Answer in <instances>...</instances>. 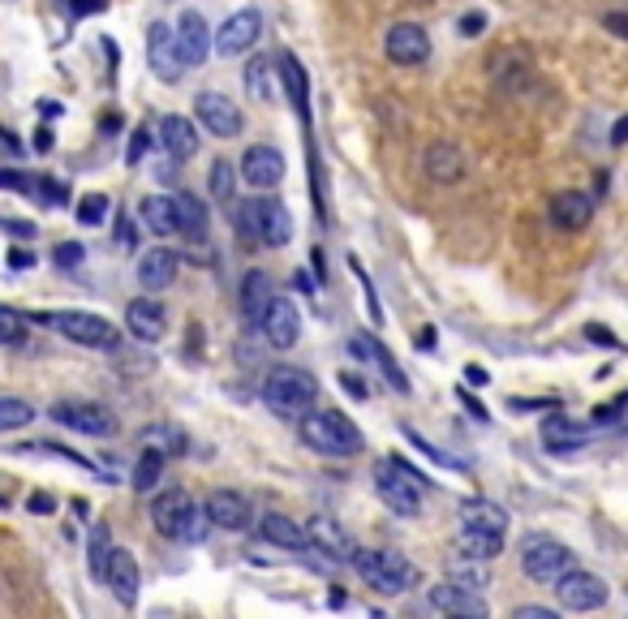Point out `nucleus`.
Instances as JSON below:
<instances>
[{
    "label": "nucleus",
    "mask_w": 628,
    "mask_h": 619,
    "mask_svg": "<svg viewBox=\"0 0 628 619\" xmlns=\"http://www.w3.org/2000/svg\"><path fill=\"white\" fill-rule=\"evenodd\" d=\"M298 435H302V443L311 452L327 457V461H349V457H358L367 448L362 430L340 409H314L311 405L306 413H298Z\"/></svg>",
    "instance_id": "f257e3e1"
},
{
    "label": "nucleus",
    "mask_w": 628,
    "mask_h": 619,
    "mask_svg": "<svg viewBox=\"0 0 628 619\" xmlns=\"http://www.w3.org/2000/svg\"><path fill=\"white\" fill-rule=\"evenodd\" d=\"M262 405L280 417H298L318 401V379L302 365H271L262 379Z\"/></svg>",
    "instance_id": "f03ea898"
},
{
    "label": "nucleus",
    "mask_w": 628,
    "mask_h": 619,
    "mask_svg": "<svg viewBox=\"0 0 628 619\" xmlns=\"http://www.w3.org/2000/svg\"><path fill=\"white\" fill-rule=\"evenodd\" d=\"M152 525L172 542H203L211 533V516L186 491H164L152 504Z\"/></svg>",
    "instance_id": "7ed1b4c3"
},
{
    "label": "nucleus",
    "mask_w": 628,
    "mask_h": 619,
    "mask_svg": "<svg viewBox=\"0 0 628 619\" xmlns=\"http://www.w3.org/2000/svg\"><path fill=\"white\" fill-rule=\"evenodd\" d=\"M370 477H374V491H379V499L392 508V516L414 520V516L422 513V491H426V482H422L418 469H410L401 457H383V461H374Z\"/></svg>",
    "instance_id": "20e7f679"
},
{
    "label": "nucleus",
    "mask_w": 628,
    "mask_h": 619,
    "mask_svg": "<svg viewBox=\"0 0 628 619\" xmlns=\"http://www.w3.org/2000/svg\"><path fill=\"white\" fill-rule=\"evenodd\" d=\"M237 228L259 241L267 250H280L293 241V220H289V206L280 199H250V203L237 206Z\"/></svg>",
    "instance_id": "39448f33"
},
{
    "label": "nucleus",
    "mask_w": 628,
    "mask_h": 619,
    "mask_svg": "<svg viewBox=\"0 0 628 619\" xmlns=\"http://www.w3.org/2000/svg\"><path fill=\"white\" fill-rule=\"evenodd\" d=\"M354 567H358V576L367 581L374 594H405L418 581L414 564L401 551H383V547H358Z\"/></svg>",
    "instance_id": "423d86ee"
},
{
    "label": "nucleus",
    "mask_w": 628,
    "mask_h": 619,
    "mask_svg": "<svg viewBox=\"0 0 628 619\" xmlns=\"http://www.w3.org/2000/svg\"><path fill=\"white\" fill-rule=\"evenodd\" d=\"M40 323L60 331L69 345H82V349H116L121 345V331L91 310H48V314H40Z\"/></svg>",
    "instance_id": "0eeeda50"
},
{
    "label": "nucleus",
    "mask_w": 628,
    "mask_h": 619,
    "mask_svg": "<svg viewBox=\"0 0 628 619\" xmlns=\"http://www.w3.org/2000/svg\"><path fill=\"white\" fill-rule=\"evenodd\" d=\"M522 567H525V576H529V581H538V585H556L564 572H573L576 567V555H573V547H564L560 538L538 533V538H525Z\"/></svg>",
    "instance_id": "6e6552de"
},
{
    "label": "nucleus",
    "mask_w": 628,
    "mask_h": 619,
    "mask_svg": "<svg viewBox=\"0 0 628 619\" xmlns=\"http://www.w3.org/2000/svg\"><path fill=\"white\" fill-rule=\"evenodd\" d=\"M556 598H560V607L564 611H576V616H585V611H598L607 598H612V589H607V581L598 576V572H585V567H573V572H564L556 585Z\"/></svg>",
    "instance_id": "1a4fd4ad"
},
{
    "label": "nucleus",
    "mask_w": 628,
    "mask_h": 619,
    "mask_svg": "<svg viewBox=\"0 0 628 619\" xmlns=\"http://www.w3.org/2000/svg\"><path fill=\"white\" fill-rule=\"evenodd\" d=\"M259 331L267 349H293L302 340V310L289 297H271L267 310L259 314Z\"/></svg>",
    "instance_id": "9d476101"
},
{
    "label": "nucleus",
    "mask_w": 628,
    "mask_h": 619,
    "mask_svg": "<svg viewBox=\"0 0 628 619\" xmlns=\"http://www.w3.org/2000/svg\"><path fill=\"white\" fill-rule=\"evenodd\" d=\"M53 421H60L65 430L91 435V439H108V435H116V417H112L104 405H91V401H56Z\"/></svg>",
    "instance_id": "9b49d317"
},
{
    "label": "nucleus",
    "mask_w": 628,
    "mask_h": 619,
    "mask_svg": "<svg viewBox=\"0 0 628 619\" xmlns=\"http://www.w3.org/2000/svg\"><path fill=\"white\" fill-rule=\"evenodd\" d=\"M383 52H388L392 65L414 69V65L430 60V35H426V26H418V22H392L388 35H383Z\"/></svg>",
    "instance_id": "f8f14e48"
},
{
    "label": "nucleus",
    "mask_w": 628,
    "mask_h": 619,
    "mask_svg": "<svg viewBox=\"0 0 628 619\" xmlns=\"http://www.w3.org/2000/svg\"><path fill=\"white\" fill-rule=\"evenodd\" d=\"M194 116H199V125L215 134V138H237L242 134V108L228 100V95H220V91H199L194 95Z\"/></svg>",
    "instance_id": "ddd939ff"
},
{
    "label": "nucleus",
    "mask_w": 628,
    "mask_h": 619,
    "mask_svg": "<svg viewBox=\"0 0 628 619\" xmlns=\"http://www.w3.org/2000/svg\"><path fill=\"white\" fill-rule=\"evenodd\" d=\"M259 35H262L259 9H237V13L211 35V48L220 52V56H242V52H250L259 44Z\"/></svg>",
    "instance_id": "4468645a"
},
{
    "label": "nucleus",
    "mask_w": 628,
    "mask_h": 619,
    "mask_svg": "<svg viewBox=\"0 0 628 619\" xmlns=\"http://www.w3.org/2000/svg\"><path fill=\"white\" fill-rule=\"evenodd\" d=\"M306 538H311V551L327 555L332 564H354V555H358V542L349 538V529L336 516H314L306 525Z\"/></svg>",
    "instance_id": "2eb2a0df"
},
{
    "label": "nucleus",
    "mask_w": 628,
    "mask_h": 619,
    "mask_svg": "<svg viewBox=\"0 0 628 619\" xmlns=\"http://www.w3.org/2000/svg\"><path fill=\"white\" fill-rule=\"evenodd\" d=\"M147 65H152V74H156L159 82H177L181 78V69H186V60H181V52H177V35H172V26L168 22H152L147 26Z\"/></svg>",
    "instance_id": "dca6fc26"
},
{
    "label": "nucleus",
    "mask_w": 628,
    "mask_h": 619,
    "mask_svg": "<svg viewBox=\"0 0 628 619\" xmlns=\"http://www.w3.org/2000/svg\"><path fill=\"white\" fill-rule=\"evenodd\" d=\"M100 581L112 589V598H116L121 607H134V603H138L143 572H138V560H134L125 547H112V551H108V564H104V576H100Z\"/></svg>",
    "instance_id": "f3484780"
},
{
    "label": "nucleus",
    "mask_w": 628,
    "mask_h": 619,
    "mask_svg": "<svg viewBox=\"0 0 628 619\" xmlns=\"http://www.w3.org/2000/svg\"><path fill=\"white\" fill-rule=\"evenodd\" d=\"M159 147L168 159H177V164H190L199 147H203V138H199V121H190V116H181V112H168L164 121H159Z\"/></svg>",
    "instance_id": "a211bd4d"
},
{
    "label": "nucleus",
    "mask_w": 628,
    "mask_h": 619,
    "mask_svg": "<svg viewBox=\"0 0 628 619\" xmlns=\"http://www.w3.org/2000/svg\"><path fill=\"white\" fill-rule=\"evenodd\" d=\"M125 327H130L134 340L156 345V340H164V331H168V310H164V302H156V293H143V297H134L125 306Z\"/></svg>",
    "instance_id": "6ab92c4d"
},
{
    "label": "nucleus",
    "mask_w": 628,
    "mask_h": 619,
    "mask_svg": "<svg viewBox=\"0 0 628 619\" xmlns=\"http://www.w3.org/2000/svg\"><path fill=\"white\" fill-rule=\"evenodd\" d=\"M349 353H354L358 361H370L374 370H383V379H388V387H392V392L410 396V379H405L401 361L388 353V345H379V336H370V331H358V336L349 340Z\"/></svg>",
    "instance_id": "aec40b11"
},
{
    "label": "nucleus",
    "mask_w": 628,
    "mask_h": 619,
    "mask_svg": "<svg viewBox=\"0 0 628 619\" xmlns=\"http://www.w3.org/2000/svg\"><path fill=\"white\" fill-rule=\"evenodd\" d=\"M426 603H430V611H439V616H470V619L486 616L482 594H478V589H466V585H457V581H439V585H430Z\"/></svg>",
    "instance_id": "412c9836"
},
{
    "label": "nucleus",
    "mask_w": 628,
    "mask_h": 619,
    "mask_svg": "<svg viewBox=\"0 0 628 619\" xmlns=\"http://www.w3.org/2000/svg\"><path fill=\"white\" fill-rule=\"evenodd\" d=\"M172 35H177V52H181L186 65H203L211 56V26L199 9H186V13L177 18Z\"/></svg>",
    "instance_id": "4be33fe9"
},
{
    "label": "nucleus",
    "mask_w": 628,
    "mask_h": 619,
    "mask_svg": "<svg viewBox=\"0 0 628 619\" xmlns=\"http://www.w3.org/2000/svg\"><path fill=\"white\" fill-rule=\"evenodd\" d=\"M203 508H208L211 525H220V529H233V533L255 525V504H250L242 491H211Z\"/></svg>",
    "instance_id": "5701e85b"
},
{
    "label": "nucleus",
    "mask_w": 628,
    "mask_h": 619,
    "mask_svg": "<svg viewBox=\"0 0 628 619\" xmlns=\"http://www.w3.org/2000/svg\"><path fill=\"white\" fill-rule=\"evenodd\" d=\"M242 177L255 190H276L284 181V155L276 151V147H267V143L250 147V151L242 155Z\"/></svg>",
    "instance_id": "b1692460"
},
{
    "label": "nucleus",
    "mask_w": 628,
    "mask_h": 619,
    "mask_svg": "<svg viewBox=\"0 0 628 619\" xmlns=\"http://www.w3.org/2000/svg\"><path fill=\"white\" fill-rule=\"evenodd\" d=\"M177 271H181V258L172 255V250H147V255L138 258V289L143 293H164V289H172L177 284Z\"/></svg>",
    "instance_id": "393cba45"
},
{
    "label": "nucleus",
    "mask_w": 628,
    "mask_h": 619,
    "mask_svg": "<svg viewBox=\"0 0 628 619\" xmlns=\"http://www.w3.org/2000/svg\"><path fill=\"white\" fill-rule=\"evenodd\" d=\"M259 538L280 547V551H293V555H306L311 551V538H306V525H298L293 516L284 513H267L259 520Z\"/></svg>",
    "instance_id": "a878e982"
},
{
    "label": "nucleus",
    "mask_w": 628,
    "mask_h": 619,
    "mask_svg": "<svg viewBox=\"0 0 628 619\" xmlns=\"http://www.w3.org/2000/svg\"><path fill=\"white\" fill-rule=\"evenodd\" d=\"M590 220H594V199H590V194L564 190V194L551 199V224H556V228L581 233V228H590Z\"/></svg>",
    "instance_id": "bb28decb"
},
{
    "label": "nucleus",
    "mask_w": 628,
    "mask_h": 619,
    "mask_svg": "<svg viewBox=\"0 0 628 619\" xmlns=\"http://www.w3.org/2000/svg\"><path fill=\"white\" fill-rule=\"evenodd\" d=\"M276 74H280V87H284V95L289 103L302 112V121L311 116V78H306V69H302V60L293 56V52H284L280 60H276Z\"/></svg>",
    "instance_id": "cd10ccee"
},
{
    "label": "nucleus",
    "mask_w": 628,
    "mask_h": 619,
    "mask_svg": "<svg viewBox=\"0 0 628 619\" xmlns=\"http://www.w3.org/2000/svg\"><path fill=\"white\" fill-rule=\"evenodd\" d=\"M422 168H426L430 181L452 185V181L466 177V155H461V147H452V143H435V147L426 151V159H422Z\"/></svg>",
    "instance_id": "c85d7f7f"
},
{
    "label": "nucleus",
    "mask_w": 628,
    "mask_h": 619,
    "mask_svg": "<svg viewBox=\"0 0 628 619\" xmlns=\"http://www.w3.org/2000/svg\"><path fill=\"white\" fill-rule=\"evenodd\" d=\"M177 199V233L186 237V241H203L211 228V211L203 206L199 194H190V190H181V194H172Z\"/></svg>",
    "instance_id": "c756f323"
},
{
    "label": "nucleus",
    "mask_w": 628,
    "mask_h": 619,
    "mask_svg": "<svg viewBox=\"0 0 628 619\" xmlns=\"http://www.w3.org/2000/svg\"><path fill=\"white\" fill-rule=\"evenodd\" d=\"M461 529H482V533H508V513L495 499H466L461 504Z\"/></svg>",
    "instance_id": "7c9ffc66"
},
{
    "label": "nucleus",
    "mask_w": 628,
    "mask_h": 619,
    "mask_svg": "<svg viewBox=\"0 0 628 619\" xmlns=\"http://www.w3.org/2000/svg\"><path fill=\"white\" fill-rule=\"evenodd\" d=\"M138 215H143L147 233H156V237H177V199H168V194H147L143 206H138Z\"/></svg>",
    "instance_id": "2f4dec72"
},
{
    "label": "nucleus",
    "mask_w": 628,
    "mask_h": 619,
    "mask_svg": "<svg viewBox=\"0 0 628 619\" xmlns=\"http://www.w3.org/2000/svg\"><path fill=\"white\" fill-rule=\"evenodd\" d=\"M457 551H461V560H473V564H491V560H500V551H504V533L461 529V538H457Z\"/></svg>",
    "instance_id": "473e14b6"
},
{
    "label": "nucleus",
    "mask_w": 628,
    "mask_h": 619,
    "mask_svg": "<svg viewBox=\"0 0 628 619\" xmlns=\"http://www.w3.org/2000/svg\"><path fill=\"white\" fill-rule=\"evenodd\" d=\"M276 293H271V275L267 271H246V280H242V310H246V318L250 323H259V314L267 310V302H271Z\"/></svg>",
    "instance_id": "72a5a7b5"
},
{
    "label": "nucleus",
    "mask_w": 628,
    "mask_h": 619,
    "mask_svg": "<svg viewBox=\"0 0 628 619\" xmlns=\"http://www.w3.org/2000/svg\"><path fill=\"white\" fill-rule=\"evenodd\" d=\"M542 439L551 443V452H573V448H585V439H590V430H581V426H573L569 417H547L542 421Z\"/></svg>",
    "instance_id": "f704fd0d"
},
{
    "label": "nucleus",
    "mask_w": 628,
    "mask_h": 619,
    "mask_svg": "<svg viewBox=\"0 0 628 619\" xmlns=\"http://www.w3.org/2000/svg\"><path fill=\"white\" fill-rule=\"evenodd\" d=\"M271 78H276V60L271 56H255L246 65V91L259 103H276V82Z\"/></svg>",
    "instance_id": "c9c22d12"
},
{
    "label": "nucleus",
    "mask_w": 628,
    "mask_h": 619,
    "mask_svg": "<svg viewBox=\"0 0 628 619\" xmlns=\"http://www.w3.org/2000/svg\"><path fill=\"white\" fill-rule=\"evenodd\" d=\"M159 477H164V452L143 448V457H138L134 473H130V486H134L138 495H152V491L159 486Z\"/></svg>",
    "instance_id": "e433bc0d"
},
{
    "label": "nucleus",
    "mask_w": 628,
    "mask_h": 619,
    "mask_svg": "<svg viewBox=\"0 0 628 619\" xmlns=\"http://www.w3.org/2000/svg\"><path fill=\"white\" fill-rule=\"evenodd\" d=\"M208 185H211V199H215V203L233 206V199H237V168L224 164V159H215V164H211Z\"/></svg>",
    "instance_id": "4c0bfd02"
},
{
    "label": "nucleus",
    "mask_w": 628,
    "mask_h": 619,
    "mask_svg": "<svg viewBox=\"0 0 628 619\" xmlns=\"http://www.w3.org/2000/svg\"><path fill=\"white\" fill-rule=\"evenodd\" d=\"M35 421V405L31 401H18V396H0V435L9 430H22Z\"/></svg>",
    "instance_id": "58836bf2"
},
{
    "label": "nucleus",
    "mask_w": 628,
    "mask_h": 619,
    "mask_svg": "<svg viewBox=\"0 0 628 619\" xmlns=\"http://www.w3.org/2000/svg\"><path fill=\"white\" fill-rule=\"evenodd\" d=\"M143 448H156L164 457H181V452H186V435H181V430H168V426H147V430H143Z\"/></svg>",
    "instance_id": "ea45409f"
},
{
    "label": "nucleus",
    "mask_w": 628,
    "mask_h": 619,
    "mask_svg": "<svg viewBox=\"0 0 628 619\" xmlns=\"http://www.w3.org/2000/svg\"><path fill=\"white\" fill-rule=\"evenodd\" d=\"M0 345L4 349H22L26 345V318L13 306H0Z\"/></svg>",
    "instance_id": "a19ab883"
},
{
    "label": "nucleus",
    "mask_w": 628,
    "mask_h": 619,
    "mask_svg": "<svg viewBox=\"0 0 628 619\" xmlns=\"http://www.w3.org/2000/svg\"><path fill=\"white\" fill-rule=\"evenodd\" d=\"M108 551H112V538H108V525H96V529H91V576H96V581L104 576Z\"/></svg>",
    "instance_id": "79ce46f5"
},
{
    "label": "nucleus",
    "mask_w": 628,
    "mask_h": 619,
    "mask_svg": "<svg viewBox=\"0 0 628 619\" xmlns=\"http://www.w3.org/2000/svg\"><path fill=\"white\" fill-rule=\"evenodd\" d=\"M104 220H108V199H104V194H87V199L78 203V224L96 228V224H104Z\"/></svg>",
    "instance_id": "37998d69"
},
{
    "label": "nucleus",
    "mask_w": 628,
    "mask_h": 619,
    "mask_svg": "<svg viewBox=\"0 0 628 619\" xmlns=\"http://www.w3.org/2000/svg\"><path fill=\"white\" fill-rule=\"evenodd\" d=\"M0 190L35 194V177H31V172H18V168H0Z\"/></svg>",
    "instance_id": "c03bdc74"
},
{
    "label": "nucleus",
    "mask_w": 628,
    "mask_h": 619,
    "mask_svg": "<svg viewBox=\"0 0 628 619\" xmlns=\"http://www.w3.org/2000/svg\"><path fill=\"white\" fill-rule=\"evenodd\" d=\"M35 194H40L48 206H65L69 185H60V181H53V177H35Z\"/></svg>",
    "instance_id": "a18cd8bd"
},
{
    "label": "nucleus",
    "mask_w": 628,
    "mask_h": 619,
    "mask_svg": "<svg viewBox=\"0 0 628 619\" xmlns=\"http://www.w3.org/2000/svg\"><path fill=\"white\" fill-rule=\"evenodd\" d=\"M448 581H457V585H466V589H482V585H486V567L457 564V567H452V576H448Z\"/></svg>",
    "instance_id": "49530a36"
},
{
    "label": "nucleus",
    "mask_w": 628,
    "mask_h": 619,
    "mask_svg": "<svg viewBox=\"0 0 628 619\" xmlns=\"http://www.w3.org/2000/svg\"><path fill=\"white\" fill-rule=\"evenodd\" d=\"M147 147H152V130L147 125H138L134 130V138H130V151H125V164L134 168V164H143V155H147Z\"/></svg>",
    "instance_id": "de8ad7c7"
},
{
    "label": "nucleus",
    "mask_w": 628,
    "mask_h": 619,
    "mask_svg": "<svg viewBox=\"0 0 628 619\" xmlns=\"http://www.w3.org/2000/svg\"><path fill=\"white\" fill-rule=\"evenodd\" d=\"M87 258V250L78 246V241H69V246H56V267H78Z\"/></svg>",
    "instance_id": "09e8293b"
},
{
    "label": "nucleus",
    "mask_w": 628,
    "mask_h": 619,
    "mask_svg": "<svg viewBox=\"0 0 628 619\" xmlns=\"http://www.w3.org/2000/svg\"><path fill=\"white\" fill-rule=\"evenodd\" d=\"M340 387H345L349 396H358V401H367V383H362V374H354V370H345V374H340Z\"/></svg>",
    "instance_id": "8fccbe9b"
},
{
    "label": "nucleus",
    "mask_w": 628,
    "mask_h": 619,
    "mask_svg": "<svg viewBox=\"0 0 628 619\" xmlns=\"http://www.w3.org/2000/svg\"><path fill=\"white\" fill-rule=\"evenodd\" d=\"M560 611L556 607H517L513 611V619H556Z\"/></svg>",
    "instance_id": "3c124183"
},
{
    "label": "nucleus",
    "mask_w": 628,
    "mask_h": 619,
    "mask_svg": "<svg viewBox=\"0 0 628 619\" xmlns=\"http://www.w3.org/2000/svg\"><path fill=\"white\" fill-rule=\"evenodd\" d=\"M603 26H607L612 35H620V40H628V13H607V18H603Z\"/></svg>",
    "instance_id": "603ef678"
},
{
    "label": "nucleus",
    "mask_w": 628,
    "mask_h": 619,
    "mask_svg": "<svg viewBox=\"0 0 628 619\" xmlns=\"http://www.w3.org/2000/svg\"><path fill=\"white\" fill-rule=\"evenodd\" d=\"M9 267H13V271H26V267H35V255H31V250H9Z\"/></svg>",
    "instance_id": "864d4df0"
},
{
    "label": "nucleus",
    "mask_w": 628,
    "mask_h": 619,
    "mask_svg": "<svg viewBox=\"0 0 628 619\" xmlns=\"http://www.w3.org/2000/svg\"><path fill=\"white\" fill-rule=\"evenodd\" d=\"M0 228H4V233H18V237H35V228L22 224V220H4V215H0Z\"/></svg>",
    "instance_id": "5fc2aeb1"
},
{
    "label": "nucleus",
    "mask_w": 628,
    "mask_h": 619,
    "mask_svg": "<svg viewBox=\"0 0 628 619\" xmlns=\"http://www.w3.org/2000/svg\"><path fill=\"white\" fill-rule=\"evenodd\" d=\"M482 26H486V18H482V13H466V18H461V35H478Z\"/></svg>",
    "instance_id": "6e6d98bb"
},
{
    "label": "nucleus",
    "mask_w": 628,
    "mask_h": 619,
    "mask_svg": "<svg viewBox=\"0 0 628 619\" xmlns=\"http://www.w3.org/2000/svg\"><path fill=\"white\" fill-rule=\"evenodd\" d=\"M625 143H628V112L612 125V147H625Z\"/></svg>",
    "instance_id": "4d7b16f0"
},
{
    "label": "nucleus",
    "mask_w": 628,
    "mask_h": 619,
    "mask_svg": "<svg viewBox=\"0 0 628 619\" xmlns=\"http://www.w3.org/2000/svg\"><path fill=\"white\" fill-rule=\"evenodd\" d=\"M56 499L53 495H31V513H53Z\"/></svg>",
    "instance_id": "13d9d810"
},
{
    "label": "nucleus",
    "mask_w": 628,
    "mask_h": 619,
    "mask_svg": "<svg viewBox=\"0 0 628 619\" xmlns=\"http://www.w3.org/2000/svg\"><path fill=\"white\" fill-rule=\"evenodd\" d=\"M121 246H125V250H134V246H138V233L130 228V220H121Z\"/></svg>",
    "instance_id": "bf43d9fd"
},
{
    "label": "nucleus",
    "mask_w": 628,
    "mask_h": 619,
    "mask_svg": "<svg viewBox=\"0 0 628 619\" xmlns=\"http://www.w3.org/2000/svg\"><path fill=\"white\" fill-rule=\"evenodd\" d=\"M466 374H470V387H486V383H491V379H486V370H482V365H470V370H466Z\"/></svg>",
    "instance_id": "052dcab7"
},
{
    "label": "nucleus",
    "mask_w": 628,
    "mask_h": 619,
    "mask_svg": "<svg viewBox=\"0 0 628 619\" xmlns=\"http://www.w3.org/2000/svg\"><path fill=\"white\" fill-rule=\"evenodd\" d=\"M35 147H40V151H53V130H40V134H35Z\"/></svg>",
    "instance_id": "680f3d73"
}]
</instances>
